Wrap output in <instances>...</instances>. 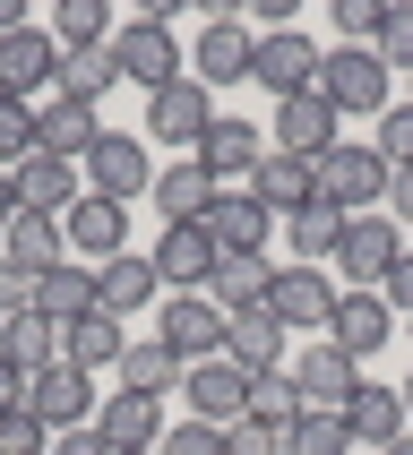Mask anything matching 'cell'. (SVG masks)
<instances>
[{"instance_id":"cell-1","label":"cell","mask_w":413,"mask_h":455,"mask_svg":"<svg viewBox=\"0 0 413 455\" xmlns=\"http://www.w3.org/2000/svg\"><path fill=\"white\" fill-rule=\"evenodd\" d=\"M319 95H328V112L336 121H379L387 103H396V77H387V60L379 52H361V44H336V52H319Z\"/></svg>"},{"instance_id":"cell-2","label":"cell","mask_w":413,"mask_h":455,"mask_svg":"<svg viewBox=\"0 0 413 455\" xmlns=\"http://www.w3.org/2000/svg\"><path fill=\"white\" fill-rule=\"evenodd\" d=\"M77 172H86V198L138 206V198L155 189V172H164V164H155V147H147V138H129V129H103V138H95V155H86Z\"/></svg>"},{"instance_id":"cell-3","label":"cell","mask_w":413,"mask_h":455,"mask_svg":"<svg viewBox=\"0 0 413 455\" xmlns=\"http://www.w3.org/2000/svg\"><path fill=\"white\" fill-rule=\"evenodd\" d=\"M310 172H319V198H328V206H344V215L387 198V155L370 147V138H336V147L319 155Z\"/></svg>"},{"instance_id":"cell-4","label":"cell","mask_w":413,"mask_h":455,"mask_svg":"<svg viewBox=\"0 0 413 455\" xmlns=\"http://www.w3.org/2000/svg\"><path fill=\"white\" fill-rule=\"evenodd\" d=\"M336 292H344V283H336L328 267H276V283H267V318H276L284 335H328Z\"/></svg>"},{"instance_id":"cell-5","label":"cell","mask_w":413,"mask_h":455,"mask_svg":"<svg viewBox=\"0 0 413 455\" xmlns=\"http://www.w3.org/2000/svg\"><path fill=\"white\" fill-rule=\"evenodd\" d=\"M396 258H405L396 215H353V224H344V241H336V275H344V292H379Z\"/></svg>"},{"instance_id":"cell-6","label":"cell","mask_w":413,"mask_h":455,"mask_svg":"<svg viewBox=\"0 0 413 455\" xmlns=\"http://www.w3.org/2000/svg\"><path fill=\"white\" fill-rule=\"evenodd\" d=\"M103 52H112V69H121V86H147V95H155V86H173V77H181L173 26H155V18H121V26H112V44H103Z\"/></svg>"},{"instance_id":"cell-7","label":"cell","mask_w":413,"mask_h":455,"mask_svg":"<svg viewBox=\"0 0 413 455\" xmlns=\"http://www.w3.org/2000/svg\"><path fill=\"white\" fill-rule=\"evenodd\" d=\"M181 404H190V421L232 430V421L250 412V379H241L224 353H206V361H190V370H181Z\"/></svg>"},{"instance_id":"cell-8","label":"cell","mask_w":413,"mask_h":455,"mask_svg":"<svg viewBox=\"0 0 413 455\" xmlns=\"http://www.w3.org/2000/svg\"><path fill=\"white\" fill-rule=\"evenodd\" d=\"M155 344H173L181 361L224 353V309L206 301V292H164V301H155Z\"/></svg>"},{"instance_id":"cell-9","label":"cell","mask_w":413,"mask_h":455,"mask_svg":"<svg viewBox=\"0 0 413 455\" xmlns=\"http://www.w3.org/2000/svg\"><path fill=\"white\" fill-rule=\"evenodd\" d=\"M250 86H267V95H310L319 86V44H310L302 26H284V35H258V52H250Z\"/></svg>"},{"instance_id":"cell-10","label":"cell","mask_w":413,"mask_h":455,"mask_svg":"<svg viewBox=\"0 0 413 455\" xmlns=\"http://www.w3.org/2000/svg\"><path fill=\"white\" fill-rule=\"evenodd\" d=\"M215 129V103H206V86L190 69L173 77V86H155L147 95V138H164V147H190L198 155V138Z\"/></svg>"},{"instance_id":"cell-11","label":"cell","mask_w":413,"mask_h":455,"mask_svg":"<svg viewBox=\"0 0 413 455\" xmlns=\"http://www.w3.org/2000/svg\"><path fill=\"white\" fill-rule=\"evenodd\" d=\"M198 164H206V180H215V189H250V172L267 164V129L215 112V129L198 138Z\"/></svg>"},{"instance_id":"cell-12","label":"cell","mask_w":413,"mask_h":455,"mask_svg":"<svg viewBox=\"0 0 413 455\" xmlns=\"http://www.w3.org/2000/svg\"><path fill=\"white\" fill-rule=\"evenodd\" d=\"M155 301H164V275H155L147 250H121V258H103V267H95V309H103V318H121V327H129V318L155 309Z\"/></svg>"},{"instance_id":"cell-13","label":"cell","mask_w":413,"mask_h":455,"mask_svg":"<svg viewBox=\"0 0 413 455\" xmlns=\"http://www.w3.org/2000/svg\"><path fill=\"white\" fill-rule=\"evenodd\" d=\"M26 412H35L52 438H61V430H86V421H95V379L69 370V361H52L44 379L26 387Z\"/></svg>"},{"instance_id":"cell-14","label":"cell","mask_w":413,"mask_h":455,"mask_svg":"<svg viewBox=\"0 0 413 455\" xmlns=\"http://www.w3.org/2000/svg\"><path fill=\"white\" fill-rule=\"evenodd\" d=\"M267 232H276V215H267L250 189H215V206H206L215 258H267Z\"/></svg>"},{"instance_id":"cell-15","label":"cell","mask_w":413,"mask_h":455,"mask_svg":"<svg viewBox=\"0 0 413 455\" xmlns=\"http://www.w3.org/2000/svg\"><path fill=\"white\" fill-rule=\"evenodd\" d=\"M336 138H344V121H336L328 95L310 86V95H284V103H276V138H267V147H276V155H302V164H319Z\"/></svg>"},{"instance_id":"cell-16","label":"cell","mask_w":413,"mask_h":455,"mask_svg":"<svg viewBox=\"0 0 413 455\" xmlns=\"http://www.w3.org/2000/svg\"><path fill=\"white\" fill-rule=\"evenodd\" d=\"M284 379L302 387V404H310V412H344V395L361 387V361H353V353H336V344H302Z\"/></svg>"},{"instance_id":"cell-17","label":"cell","mask_w":413,"mask_h":455,"mask_svg":"<svg viewBox=\"0 0 413 455\" xmlns=\"http://www.w3.org/2000/svg\"><path fill=\"white\" fill-rule=\"evenodd\" d=\"M95 430H103V447H112V455H155L173 421H164L155 395H129V387H121L112 404H95Z\"/></svg>"},{"instance_id":"cell-18","label":"cell","mask_w":413,"mask_h":455,"mask_svg":"<svg viewBox=\"0 0 413 455\" xmlns=\"http://www.w3.org/2000/svg\"><path fill=\"white\" fill-rule=\"evenodd\" d=\"M52 69H61V44H52L44 26H18V35H0V95L35 103L52 86Z\"/></svg>"},{"instance_id":"cell-19","label":"cell","mask_w":413,"mask_h":455,"mask_svg":"<svg viewBox=\"0 0 413 455\" xmlns=\"http://www.w3.org/2000/svg\"><path fill=\"white\" fill-rule=\"evenodd\" d=\"M9 180H18V206H26V215H52V224L86 198V189H77V164H69V155H44V147L26 155Z\"/></svg>"},{"instance_id":"cell-20","label":"cell","mask_w":413,"mask_h":455,"mask_svg":"<svg viewBox=\"0 0 413 455\" xmlns=\"http://www.w3.org/2000/svg\"><path fill=\"white\" fill-rule=\"evenodd\" d=\"M250 52H258V35L241 18H206V35H198V60H190V77H198L206 95L215 86H241L250 77Z\"/></svg>"},{"instance_id":"cell-21","label":"cell","mask_w":413,"mask_h":455,"mask_svg":"<svg viewBox=\"0 0 413 455\" xmlns=\"http://www.w3.org/2000/svg\"><path fill=\"white\" fill-rule=\"evenodd\" d=\"M95 138H103V112H95V103H69V95H44V103H35V147H44V155L86 164Z\"/></svg>"},{"instance_id":"cell-22","label":"cell","mask_w":413,"mask_h":455,"mask_svg":"<svg viewBox=\"0 0 413 455\" xmlns=\"http://www.w3.org/2000/svg\"><path fill=\"white\" fill-rule=\"evenodd\" d=\"M155 275H164V292H206V275H215V241H206V224H164V241H155Z\"/></svg>"},{"instance_id":"cell-23","label":"cell","mask_w":413,"mask_h":455,"mask_svg":"<svg viewBox=\"0 0 413 455\" xmlns=\"http://www.w3.org/2000/svg\"><path fill=\"white\" fill-rule=\"evenodd\" d=\"M61 241H69V258H121L129 250V206H112V198H77L69 215H61Z\"/></svg>"},{"instance_id":"cell-24","label":"cell","mask_w":413,"mask_h":455,"mask_svg":"<svg viewBox=\"0 0 413 455\" xmlns=\"http://www.w3.org/2000/svg\"><path fill=\"white\" fill-rule=\"evenodd\" d=\"M387 335H396V309H387L379 292H336V318H328V344H336V353L370 361Z\"/></svg>"},{"instance_id":"cell-25","label":"cell","mask_w":413,"mask_h":455,"mask_svg":"<svg viewBox=\"0 0 413 455\" xmlns=\"http://www.w3.org/2000/svg\"><path fill=\"white\" fill-rule=\"evenodd\" d=\"M344 438H353V447H370V455H379L387 438H405V395H396V387H379V379H361L353 395H344Z\"/></svg>"},{"instance_id":"cell-26","label":"cell","mask_w":413,"mask_h":455,"mask_svg":"<svg viewBox=\"0 0 413 455\" xmlns=\"http://www.w3.org/2000/svg\"><path fill=\"white\" fill-rule=\"evenodd\" d=\"M155 215H164V224H206V206H215V180H206V164L198 155H181V164H164V172H155Z\"/></svg>"},{"instance_id":"cell-27","label":"cell","mask_w":413,"mask_h":455,"mask_svg":"<svg viewBox=\"0 0 413 455\" xmlns=\"http://www.w3.org/2000/svg\"><path fill=\"white\" fill-rule=\"evenodd\" d=\"M250 198L267 206V215H302V206H319V172H310L302 155H276V147H267V164L250 172Z\"/></svg>"},{"instance_id":"cell-28","label":"cell","mask_w":413,"mask_h":455,"mask_svg":"<svg viewBox=\"0 0 413 455\" xmlns=\"http://www.w3.org/2000/svg\"><path fill=\"white\" fill-rule=\"evenodd\" d=\"M0 361H9V370H18V379L35 387V379L52 370V361H61V327H52V318H35V309L0 318Z\"/></svg>"},{"instance_id":"cell-29","label":"cell","mask_w":413,"mask_h":455,"mask_svg":"<svg viewBox=\"0 0 413 455\" xmlns=\"http://www.w3.org/2000/svg\"><path fill=\"white\" fill-rule=\"evenodd\" d=\"M61 258H69V241H61L52 215H18V224L0 232V267H18V275H52Z\"/></svg>"},{"instance_id":"cell-30","label":"cell","mask_w":413,"mask_h":455,"mask_svg":"<svg viewBox=\"0 0 413 455\" xmlns=\"http://www.w3.org/2000/svg\"><path fill=\"white\" fill-rule=\"evenodd\" d=\"M284 353V327L267 318V309H241V318H224V361L241 370V379H267Z\"/></svg>"},{"instance_id":"cell-31","label":"cell","mask_w":413,"mask_h":455,"mask_svg":"<svg viewBox=\"0 0 413 455\" xmlns=\"http://www.w3.org/2000/svg\"><path fill=\"white\" fill-rule=\"evenodd\" d=\"M121 353H129V327L121 318H77V327H61V361H69V370H86V379H95V370H121Z\"/></svg>"},{"instance_id":"cell-32","label":"cell","mask_w":413,"mask_h":455,"mask_svg":"<svg viewBox=\"0 0 413 455\" xmlns=\"http://www.w3.org/2000/svg\"><path fill=\"white\" fill-rule=\"evenodd\" d=\"M267 283H276V267H267V258H215L206 301L224 309V318H241V309H267Z\"/></svg>"},{"instance_id":"cell-33","label":"cell","mask_w":413,"mask_h":455,"mask_svg":"<svg viewBox=\"0 0 413 455\" xmlns=\"http://www.w3.org/2000/svg\"><path fill=\"white\" fill-rule=\"evenodd\" d=\"M35 318H52V327H77V318H95V275L61 258V267L35 283Z\"/></svg>"},{"instance_id":"cell-34","label":"cell","mask_w":413,"mask_h":455,"mask_svg":"<svg viewBox=\"0 0 413 455\" xmlns=\"http://www.w3.org/2000/svg\"><path fill=\"white\" fill-rule=\"evenodd\" d=\"M344 224H353V215H344V206H302V215H284V241H293V267H328L336 258V241H344Z\"/></svg>"},{"instance_id":"cell-35","label":"cell","mask_w":413,"mask_h":455,"mask_svg":"<svg viewBox=\"0 0 413 455\" xmlns=\"http://www.w3.org/2000/svg\"><path fill=\"white\" fill-rule=\"evenodd\" d=\"M181 370H190V361H181L173 344H155V335L121 353V387H129V395H155V404H164V395H181Z\"/></svg>"},{"instance_id":"cell-36","label":"cell","mask_w":413,"mask_h":455,"mask_svg":"<svg viewBox=\"0 0 413 455\" xmlns=\"http://www.w3.org/2000/svg\"><path fill=\"white\" fill-rule=\"evenodd\" d=\"M121 86V69H112V52H61V69H52V95H69V103H95Z\"/></svg>"},{"instance_id":"cell-37","label":"cell","mask_w":413,"mask_h":455,"mask_svg":"<svg viewBox=\"0 0 413 455\" xmlns=\"http://www.w3.org/2000/svg\"><path fill=\"white\" fill-rule=\"evenodd\" d=\"M52 44H61V52H103V44H112V9H103V0H61Z\"/></svg>"},{"instance_id":"cell-38","label":"cell","mask_w":413,"mask_h":455,"mask_svg":"<svg viewBox=\"0 0 413 455\" xmlns=\"http://www.w3.org/2000/svg\"><path fill=\"white\" fill-rule=\"evenodd\" d=\"M302 387L284 379V370H267V379H250V412H241V421H267V430H293V421H302Z\"/></svg>"},{"instance_id":"cell-39","label":"cell","mask_w":413,"mask_h":455,"mask_svg":"<svg viewBox=\"0 0 413 455\" xmlns=\"http://www.w3.org/2000/svg\"><path fill=\"white\" fill-rule=\"evenodd\" d=\"M284 455H353V438H344V412H302V421L284 430Z\"/></svg>"},{"instance_id":"cell-40","label":"cell","mask_w":413,"mask_h":455,"mask_svg":"<svg viewBox=\"0 0 413 455\" xmlns=\"http://www.w3.org/2000/svg\"><path fill=\"white\" fill-rule=\"evenodd\" d=\"M370 52L387 60V77H396V69L413 77V0H387V18H379V44H370Z\"/></svg>"},{"instance_id":"cell-41","label":"cell","mask_w":413,"mask_h":455,"mask_svg":"<svg viewBox=\"0 0 413 455\" xmlns=\"http://www.w3.org/2000/svg\"><path fill=\"white\" fill-rule=\"evenodd\" d=\"M26 155H35V103L0 95V172H18Z\"/></svg>"},{"instance_id":"cell-42","label":"cell","mask_w":413,"mask_h":455,"mask_svg":"<svg viewBox=\"0 0 413 455\" xmlns=\"http://www.w3.org/2000/svg\"><path fill=\"white\" fill-rule=\"evenodd\" d=\"M379 18H387V0H336V44H379Z\"/></svg>"},{"instance_id":"cell-43","label":"cell","mask_w":413,"mask_h":455,"mask_svg":"<svg viewBox=\"0 0 413 455\" xmlns=\"http://www.w3.org/2000/svg\"><path fill=\"white\" fill-rule=\"evenodd\" d=\"M370 147L387 155V172H396V164H413V103H387V112H379V138H370Z\"/></svg>"},{"instance_id":"cell-44","label":"cell","mask_w":413,"mask_h":455,"mask_svg":"<svg viewBox=\"0 0 413 455\" xmlns=\"http://www.w3.org/2000/svg\"><path fill=\"white\" fill-rule=\"evenodd\" d=\"M0 455H52V430L35 421V412H0Z\"/></svg>"},{"instance_id":"cell-45","label":"cell","mask_w":413,"mask_h":455,"mask_svg":"<svg viewBox=\"0 0 413 455\" xmlns=\"http://www.w3.org/2000/svg\"><path fill=\"white\" fill-rule=\"evenodd\" d=\"M155 455H224V430H215V421H190V412H181L173 430H164V447Z\"/></svg>"},{"instance_id":"cell-46","label":"cell","mask_w":413,"mask_h":455,"mask_svg":"<svg viewBox=\"0 0 413 455\" xmlns=\"http://www.w3.org/2000/svg\"><path fill=\"white\" fill-rule=\"evenodd\" d=\"M224 455H284V430H267V421H232Z\"/></svg>"},{"instance_id":"cell-47","label":"cell","mask_w":413,"mask_h":455,"mask_svg":"<svg viewBox=\"0 0 413 455\" xmlns=\"http://www.w3.org/2000/svg\"><path fill=\"white\" fill-rule=\"evenodd\" d=\"M379 301L396 309V318H413V250L396 258V267H387V283H379Z\"/></svg>"},{"instance_id":"cell-48","label":"cell","mask_w":413,"mask_h":455,"mask_svg":"<svg viewBox=\"0 0 413 455\" xmlns=\"http://www.w3.org/2000/svg\"><path fill=\"white\" fill-rule=\"evenodd\" d=\"M379 206H396V232L413 224V164H396V172H387V198Z\"/></svg>"},{"instance_id":"cell-49","label":"cell","mask_w":413,"mask_h":455,"mask_svg":"<svg viewBox=\"0 0 413 455\" xmlns=\"http://www.w3.org/2000/svg\"><path fill=\"white\" fill-rule=\"evenodd\" d=\"M52 455H112V447H103V430L86 421V430H61V438H52Z\"/></svg>"},{"instance_id":"cell-50","label":"cell","mask_w":413,"mask_h":455,"mask_svg":"<svg viewBox=\"0 0 413 455\" xmlns=\"http://www.w3.org/2000/svg\"><path fill=\"white\" fill-rule=\"evenodd\" d=\"M18 404H26V379L9 370V361H0V412H18Z\"/></svg>"},{"instance_id":"cell-51","label":"cell","mask_w":413,"mask_h":455,"mask_svg":"<svg viewBox=\"0 0 413 455\" xmlns=\"http://www.w3.org/2000/svg\"><path fill=\"white\" fill-rule=\"evenodd\" d=\"M18 215H26V206H18V180H9V172H0V232H9V224H18Z\"/></svg>"},{"instance_id":"cell-52","label":"cell","mask_w":413,"mask_h":455,"mask_svg":"<svg viewBox=\"0 0 413 455\" xmlns=\"http://www.w3.org/2000/svg\"><path fill=\"white\" fill-rule=\"evenodd\" d=\"M379 455H413V430H405V438H387V447H379Z\"/></svg>"},{"instance_id":"cell-53","label":"cell","mask_w":413,"mask_h":455,"mask_svg":"<svg viewBox=\"0 0 413 455\" xmlns=\"http://www.w3.org/2000/svg\"><path fill=\"white\" fill-rule=\"evenodd\" d=\"M396 395H405V412H413V379H405V387H396Z\"/></svg>"},{"instance_id":"cell-54","label":"cell","mask_w":413,"mask_h":455,"mask_svg":"<svg viewBox=\"0 0 413 455\" xmlns=\"http://www.w3.org/2000/svg\"><path fill=\"white\" fill-rule=\"evenodd\" d=\"M405 327H413V318H405Z\"/></svg>"}]
</instances>
